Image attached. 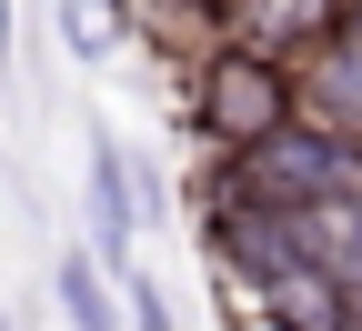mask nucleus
I'll return each instance as SVG.
<instances>
[{"instance_id": "0eeeda50", "label": "nucleus", "mask_w": 362, "mask_h": 331, "mask_svg": "<svg viewBox=\"0 0 362 331\" xmlns=\"http://www.w3.org/2000/svg\"><path fill=\"white\" fill-rule=\"evenodd\" d=\"M252 311H262V331H362V311H352V301H342L312 261H292L282 281H262Z\"/></svg>"}, {"instance_id": "7ed1b4c3", "label": "nucleus", "mask_w": 362, "mask_h": 331, "mask_svg": "<svg viewBox=\"0 0 362 331\" xmlns=\"http://www.w3.org/2000/svg\"><path fill=\"white\" fill-rule=\"evenodd\" d=\"M202 251H211V271L232 281L242 301L262 291V281H282V271L302 261L292 221H272V211H252V201H221V191H202Z\"/></svg>"}, {"instance_id": "f257e3e1", "label": "nucleus", "mask_w": 362, "mask_h": 331, "mask_svg": "<svg viewBox=\"0 0 362 331\" xmlns=\"http://www.w3.org/2000/svg\"><path fill=\"white\" fill-rule=\"evenodd\" d=\"M292 121H302V101H292V61L242 51V40H211V51L192 61L181 131H192L211 161H242V151H262V140L292 131Z\"/></svg>"}, {"instance_id": "ddd939ff", "label": "nucleus", "mask_w": 362, "mask_h": 331, "mask_svg": "<svg viewBox=\"0 0 362 331\" xmlns=\"http://www.w3.org/2000/svg\"><path fill=\"white\" fill-rule=\"evenodd\" d=\"M352 171H362V140H352Z\"/></svg>"}, {"instance_id": "6e6552de", "label": "nucleus", "mask_w": 362, "mask_h": 331, "mask_svg": "<svg viewBox=\"0 0 362 331\" xmlns=\"http://www.w3.org/2000/svg\"><path fill=\"white\" fill-rule=\"evenodd\" d=\"M51 301H61L71 331H121V291L101 281V261H90V251H71V261L51 271Z\"/></svg>"}, {"instance_id": "9d476101", "label": "nucleus", "mask_w": 362, "mask_h": 331, "mask_svg": "<svg viewBox=\"0 0 362 331\" xmlns=\"http://www.w3.org/2000/svg\"><path fill=\"white\" fill-rule=\"evenodd\" d=\"M121 331H181V311H171L161 281H121Z\"/></svg>"}, {"instance_id": "f03ea898", "label": "nucleus", "mask_w": 362, "mask_h": 331, "mask_svg": "<svg viewBox=\"0 0 362 331\" xmlns=\"http://www.w3.org/2000/svg\"><path fill=\"white\" fill-rule=\"evenodd\" d=\"M352 140H332V131H312V121H292V131H272L262 151H242V161H211L202 171V191H221V201H252V211H272V221H302V211H322L332 191H352Z\"/></svg>"}, {"instance_id": "9b49d317", "label": "nucleus", "mask_w": 362, "mask_h": 331, "mask_svg": "<svg viewBox=\"0 0 362 331\" xmlns=\"http://www.w3.org/2000/svg\"><path fill=\"white\" fill-rule=\"evenodd\" d=\"M221 11H232V0H151V20H171V30L181 20H192V30H221Z\"/></svg>"}, {"instance_id": "423d86ee", "label": "nucleus", "mask_w": 362, "mask_h": 331, "mask_svg": "<svg viewBox=\"0 0 362 331\" xmlns=\"http://www.w3.org/2000/svg\"><path fill=\"white\" fill-rule=\"evenodd\" d=\"M292 241H302V261H312V271H322L332 291L362 311V181H352V191H332L322 211H302V221H292Z\"/></svg>"}, {"instance_id": "39448f33", "label": "nucleus", "mask_w": 362, "mask_h": 331, "mask_svg": "<svg viewBox=\"0 0 362 331\" xmlns=\"http://www.w3.org/2000/svg\"><path fill=\"white\" fill-rule=\"evenodd\" d=\"M81 201H90V261H101V271H121V261H131V241H141V181H131V151L90 140Z\"/></svg>"}, {"instance_id": "f8f14e48", "label": "nucleus", "mask_w": 362, "mask_h": 331, "mask_svg": "<svg viewBox=\"0 0 362 331\" xmlns=\"http://www.w3.org/2000/svg\"><path fill=\"white\" fill-rule=\"evenodd\" d=\"M11 71H21V11L0 0V80H11Z\"/></svg>"}, {"instance_id": "20e7f679", "label": "nucleus", "mask_w": 362, "mask_h": 331, "mask_svg": "<svg viewBox=\"0 0 362 331\" xmlns=\"http://www.w3.org/2000/svg\"><path fill=\"white\" fill-rule=\"evenodd\" d=\"M292 101L312 131H332V140H362V30H322L312 51L292 61Z\"/></svg>"}, {"instance_id": "4468645a", "label": "nucleus", "mask_w": 362, "mask_h": 331, "mask_svg": "<svg viewBox=\"0 0 362 331\" xmlns=\"http://www.w3.org/2000/svg\"><path fill=\"white\" fill-rule=\"evenodd\" d=\"M0 331H11V311H0Z\"/></svg>"}, {"instance_id": "1a4fd4ad", "label": "nucleus", "mask_w": 362, "mask_h": 331, "mask_svg": "<svg viewBox=\"0 0 362 331\" xmlns=\"http://www.w3.org/2000/svg\"><path fill=\"white\" fill-rule=\"evenodd\" d=\"M61 40H71L81 61H101L111 40H121V11H111V0H61Z\"/></svg>"}]
</instances>
